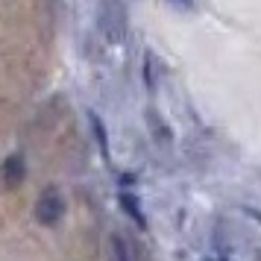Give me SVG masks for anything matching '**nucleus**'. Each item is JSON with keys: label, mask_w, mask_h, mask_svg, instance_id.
<instances>
[{"label": "nucleus", "mask_w": 261, "mask_h": 261, "mask_svg": "<svg viewBox=\"0 0 261 261\" xmlns=\"http://www.w3.org/2000/svg\"><path fill=\"white\" fill-rule=\"evenodd\" d=\"M97 21H100V33L106 36L109 44L123 41V36H126V9H123L120 0H103L100 12H97Z\"/></svg>", "instance_id": "nucleus-1"}, {"label": "nucleus", "mask_w": 261, "mask_h": 261, "mask_svg": "<svg viewBox=\"0 0 261 261\" xmlns=\"http://www.w3.org/2000/svg\"><path fill=\"white\" fill-rule=\"evenodd\" d=\"M62 214H65V200H62L56 191H44V194L38 197V205H36L38 223L53 226V223H59L62 220Z\"/></svg>", "instance_id": "nucleus-2"}, {"label": "nucleus", "mask_w": 261, "mask_h": 261, "mask_svg": "<svg viewBox=\"0 0 261 261\" xmlns=\"http://www.w3.org/2000/svg\"><path fill=\"white\" fill-rule=\"evenodd\" d=\"M88 123H91V129H94V138H97V144H100L103 155H109V141H106V126H103V120L91 112V115H88Z\"/></svg>", "instance_id": "nucleus-5"}, {"label": "nucleus", "mask_w": 261, "mask_h": 261, "mask_svg": "<svg viewBox=\"0 0 261 261\" xmlns=\"http://www.w3.org/2000/svg\"><path fill=\"white\" fill-rule=\"evenodd\" d=\"M115 261H132V252L120 235H115Z\"/></svg>", "instance_id": "nucleus-6"}, {"label": "nucleus", "mask_w": 261, "mask_h": 261, "mask_svg": "<svg viewBox=\"0 0 261 261\" xmlns=\"http://www.w3.org/2000/svg\"><path fill=\"white\" fill-rule=\"evenodd\" d=\"M241 212L247 214L249 220H255V223L261 226V208H255V205H241Z\"/></svg>", "instance_id": "nucleus-8"}, {"label": "nucleus", "mask_w": 261, "mask_h": 261, "mask_svg": "<svg viewBox=\"0 0 261 261\" xmlns=\"http://www.w3.org/2000/svg\"><path fill=\"white\" fill-rule=\"evenodd\" d=\"M24 173H27V167H24V159L21 155H9L3 162V167H0V176H3L6 185H18L24 179Z\"/></svg>", "instance_id": "nucleus-4"}, {"label": "nucleus", "mask_w": 261, "mask_h": 261, "mask_svg": "<svg viewBox=\"0 0 261 261\" xmlns=\"http://www.w3.org/2000/svg\"><path fill=\"white\" fill-rule=\"evenodd\" d=\"M118 202H120V208H123V214H126L129 220H135V226L147 229V217H144V212H141V200H138L135 194H129V191H120Z\"/></svg>", "instance_id": "nucleus-3"}, {"label": "nucleus", "mask_w": 261, "mask_h": 261, "mask_svg": "<svg viewBox=\"0 0 261 261\" xmlns=\"http://www.w3.org/2000/svg\"><path fill=\"white\" fill-rule=\"evenodd\" d=\"M147 120H150V126H153L155 135H162V141H170V129H167L159 118H155V112H150V115H147Z\"/></svg>", "instance_id": "nucleus-7"}, {"label": "nucleus", "mask_w": 261, "mask_h": 261, "mask_svg": "<svg viewBox=\"0 0 261 261\" xmlns=\"http://www.w3.org/2000/svg\"><path fill=\"white\" fill-rule=\"evenodd\" d=\"M170 6H176V9H194V0H167Z\"/></svg>", "instance_id": "nucleus-9"}]
</instances>
